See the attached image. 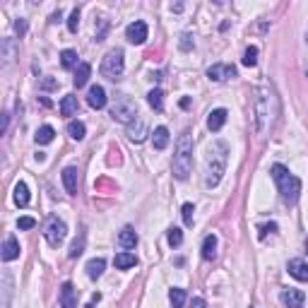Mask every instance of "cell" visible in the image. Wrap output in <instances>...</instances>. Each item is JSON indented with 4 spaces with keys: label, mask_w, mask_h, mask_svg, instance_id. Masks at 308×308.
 Here are the masks:
<instances>
[{
    "label": "cell",
    "mask_w": 308,
    "mask_h": 308,
    "mask_svg": "<svg viewBox=\"0 0 308 308\" xmlns=\"http://www.w3.org/2000/svg\"><path fill=\"white\" fill-rule=\"evenodd\" d=\"M227 161H229V145L224 140H217L207 149V159H205V186L215 188L219 186L222 176L227 171Z\"/></svg>",
    "instance_id": "1"
},
{
    "label": "cell",
    "mask_w": 308,
    "mask_h": 308,
    "mask_svg": "<svg viewBox=\"0 0 308 308\" xmlns=\"http://www.w3.org/2000/svg\"><path fill=\"white\" fill-rule=\"evenodd\" d=\"M275 111H277V99L270 87H260L255 92V133L263 135L268 133L270 123L275 118Z\"/></svg>",
    "instance_id": "2"
},
{
    "label": "cell",
    "mask_w": 308,
    "mask_h": 308,
    "mask_svg": "<svg viewBox=\"0 0 308 308\" xmlns=\"http://www.w3.org/2000/svg\"><path fill=\"white\" fill-rule=\"evenodd\" d=\"M171 169H174V176L178 181H186L190 176V169H193V140H190L188 133H183L178 137V142H176Z\"/></svg>",
    "instance_id": "3"
},
{
    "label": "cell",
    "mask_w": 308,
    "mask_h": 308,
    "mask_svg": "<svg viewBox=\"0 0 308 308\" xmlns=\"http://www.w3.org/2000/svg\"><path fill=\"white\" fill-rule=\"evenodd\" d=\"M272 178H275V183L280 188L284 202L294 205V202L299 200V195H301V181H299L294 174H289V169L282 166V164H275V166H272Z\"/></svg>",
    "instance_id": "4"
},
{
    "label": "cell",
    "mask_w": 308,
    "mask_h": 308,
    "mask_svg": "<svg viewBox=\"0 0 308 308\" xmlns=\"http://www.w3.org/2000/svg\"><path fill=\"white\" fill-rule=\"evenodd\" d=\"M111 118L118 123H130L137 121L140 118V111H137V101L135 99H130V96H125V94H121V96H116V101H113V106H111Z\"/></svg>",
    "instance_id": "5"
},
{
    "label": "cell",
    "mask_w": 308,
    "mask_h": 308,
    "mask_svg": "<svg viewBox=\"0 0 308 308\" xmlns=\"http://www.w3.org/2000/svg\"><path fill=\"white\" fill-rule=\"evenodd\" d=\"M123 70H125V60H123V51L121 48H111L104 58H101V75L106 80L116 82L123 77Z\"/></svg>",
    "instance_id": "6"
},
{
    "label": "cell",
    "mask_w": 308,
    "mask_h": 308,
    "mask_svg": "<svg viewBox=\"0 0 308 308\" xmlns=\"http://www.w3.org/2000/svg\"><path fill=\"white\" fill-rule=\"evenodd\" d=\"M43 236H46L48 246L58 248L60 243L65 241V236H67L65 222H63V219H58V217H48V222H46V229H43Z\"/></svg>",
    "instance_id": "7"
},
{
    "label": "cell",
    "mask_w": 308,
    "mask_h": 308,
    "mask_svg": "<svg viewBox=\"0 0 308 308\" xmlns=\"http://www.w3.org/2000/svg\"><path fill=\"white\" fill-rule=\"evenodd\" d=\"M147 34H149V29H147V24H145L142 19H135V22H130V24H128V29H125V39L130 41V43H135V46L145 43V41H147Z\"/></svg>",
    "instance_id": "8"
},
{
    "label": "cell",
    "mask_w": 308,
    "mask_h": 308,
    "mask_svg": "<svg viewBox=\"0 0 308 308\" xmlns=\"http://www.w3.org/2000/svg\"><path fill=\"white\" fill-rule=\"evenodd\" d=\"M207 77H210L212 82L231 80V77H236V67L227 65V63H215V65L207 67Z\"/></svg>",
    "instance_id": "9"
},
{
    "label": "cell",
    "mask_w": 308,
    "mask_h": 308,
    "mask_svg": "<svg viewBox=\"0 0 308 308\" xmlns=\"http://www.w3.org/2000/svg\"><path fill=\"white\" fill-rule=\"evenodd\" d=\"M304 301H306V294L301 289H284L282 292V304L287 308H304Z\"/></svg>",
    "instance_id": "10"
},
{
    "label": "cell",
    "mask_w": 308,
    "mask_h": 308,
    "mask_svg": "<svg viewBox=\"0 0 308 308\" xmlns=\"http://www.w3.org/2000/svg\"><path fill=\"white\" fill-rule=\"evenodd\" d=\"M60 308H77V292L70 282H63L60 287Z\"/></svg>",
    "instance_id": "11"
},
{
    "label": "cell",
    "mask_w": 308,
    "mask_h": 308,
    "mask_svg": "<svg viewBox=\"0 0 308 308\" xmlns=\"http://www.w3.org/2000/svg\"><path fill=\"white\" fill-rule=\"evenodd\" d=\"M87 104L92 108H104L106 106V89L101 87V84H94L92 89H89V94H87Z\"/></svg>",
    "instance_id": "12"
},
{
    "label": "cell",
    "mask_w": 308,
    "mask_h": 308,
    "mask_svg": "<svg viewBox=\"0 0 308 308\" xmlns=\"http://www.w3.org/2000/svg\"><path fill=\"white\" fill-rule=\"evenodd\" d=\"M287 270H289V275H292V277H296L299 282H308V263H304V260L294 258V260H289Z\"/></svg>",
    "instance_id": "13"
},
{
    "label": "cell",
    "mask_w": 308,
    "mask_h": 308,
    "mask_svg": "<svg viewBox=\"0 0 308 308\" xmlns=\"http://www.w3.org/2000/svg\"><path fill=\"white\" fill-rule=\"evenodd\" d=\"M2 260L5 263H10V260H14V258H19V241L14 239V236H7L5 239V243H2Z\"/></svg>",
    "instance_id": "14"
},
{
    "label": "cell",
    "mask_w": 308,
    "mask_h": 308,
    "mask_svg": "<svg viewBox=\"0 0 308 308\" xmlns=\"http://www.w3.org/2000/svg\"><path fill=\"white\" fill-rule=\"evenodd\" d=\"M77 169L75 166H67V169H63V186H65V190L70 193V195H77Z\"/></svg>",
    "instance_id": "15"
},
{
    "label": "cell",
    "mask_w": 308,
    "mask_h": 308,
    "mask_svg": "<svg viewBox=\"0 0 308 308\" xmlns=\"http://www.w3.org/2000/svg\"><path fill=\"white\" fill-rule=\"evenodd\" d=\"M145 135H147V123L142 121V118H137V121H133L128 125V137H130L133 142H142Z\"/></svg>",
    "instance_id": "16"
},
{
    "label": "cell",
    "mask_w": 308,
    "mask_h": 308,
    "mask_svg": "<svg viewBox=\"0 0 308 308\" xmlns=\"http://www.w3.org/2000/svg\"><path fill=\"white\" fill-rule=\"evenodd\" d=\"M227 108H215L212 113H210V118H207V128L212 130V133H217V130H222V125L227 123Z\"/></svg>",
    "instance_id": "17"
},
{
    "label": "cell",
    "mask_w": 308,
    "mask_h": 308,
    "mask_svg": "<svg viewBox=\"0 0 308 308\" xmlns=\"http://www.w3.org/2000/svg\"><path fill=\"white\" fill-rule=\"evenodd\" d=\"M75 113H77V96H75V94H65L63 101H60V116L70 118V116H75Z\"/></svg>",
    "instance_id": "18"
},
{
    "label": "cell",
    "mask_w": 308,
    "mask_h": 308,
    "mask_svg": "<svg viewBox=\"0 0 308 308\" xmlns=\"http://www.w3.org/2000/svg\"><path fill=\"white\" fill-rule=\"evenodd\" d=\"M89 75H92V65H89V63H80V65H77V70H75V77H72L75 87H77V89H80V87H84V84L89 82Z\"/></svg>",
    "instance_id": "19"
},
{
    "label": "cell",
    "mask_w": 308,
    "mask_h": 308,
    "mask_svg": "<svg viewBox=\"0 0 308 308\" xmlns=\"http://www.w3.org/2000/svg\"><path fill=\"white\" fill-rule=\"evenodd\" d=\"M113 265L118 270H130L137 265V258H135V253H128V251H123V253H118L116 258H113Z\"/></svg>",
    "instance_id": "20"
},
{
    "label": "cell",
    "mask_w": 308,
    "mask_h": 308,
    "mask_svg": "<svg viewBox=\"0 0 308 308\" xmlns=\"http://www.w3.org/2000/svg\"><path fill=\"white\" fill-rule=\"evenodd\" d=\"M104 268H106V260H104V258H92V260L87 263V275H89V280H99V277L104 275Z\"/></svg>",
    "instance_id": "21"
},
{
    "label": "cell",
    "mask_w": 308,
    "mask_h": 308,
    "mask_svg": "<svg viewBox=\"0 0 308 308\" xmlns=\"http://www.w3.org/2000/svg\"><path fill=\"white\" fill-rule=\"evenodd\" d=\"M118 243L123 248H135L137 246V234H135L133 227H123L121 234H118Z\"/></svg>",
    "instance_id": "22"
},
{
    "label": "cell",
    "mask_w": 308,
    "mask_h": 308,
    "mask_svg": "<svg viewBox=\"0 0 308 308\" xmlns=\"http://www.w3.org/2000/svg\"><path fill=\"white\" fill-rule=\"evenodd\" d=\"M152 145H154V149H166V145H169V130L164 125H159L152 133Z\"/></svg>",
    "instance_id": "23"
},
{
    "label": "cell",
    "mask_w": 308,
    "mask_h": 308,
    "mask_svg": "<svg viewBox=\"0 0 308 308\" xmlns=\"http://www.w3.org/2000/svg\"><path fill=\"white\" fill-rule=\"evenodd\" d=\"M53 137H55V130L51 125H41L39 130H36V135H34L36 145H48V142H53Z\"/></svg>",
    "instance_id": "24"
},
{
    "label": "cell",
    "mask_w": 308,
    "mask_h": 308,
    "mask_svg": "<svg viewBox=\"0 0 308 308\" xmlns=\"http://www.w3.org/2000/svg\"><path fill=\"white\" fill-rule=\"evenodd\" d=\"M215 255H217V236L210 234L205 239V243H202V258L205 260H215Z\"/></svg>",
    "instance_id": "25"
},
{
    "label": "cell",
    "mask_w": 308,
    "mask_h": 308,
    "mask_svg": "<svg viewBox=\"0 0 308 308\" xmlns=\"http://www.w3.org/2000/svg\"><path fill=\"white\" fill-rule=\"evenodd\" d=\"M14 202L19 205V207H27L29 205V188H27V183H17L14 186Z\"/></svg>",
    "instance_id": "26"
},
{
    "label": "cell",
    "mask_w": 308,
    "mask_h": 308,
    "mask_svg": "<svg viewBox=\"0 0 308 308\" xmlns=\"http://www.w3.org/2000/svg\"><path fill=\"white\" fill-rule=\"evenodd\" d=\"M84 133H87V128H84V123L82 121L67 123V135H70L72 140H84Z\"/></svg>",
    "instance_id": "27"
},
{
    "label": "cell",
    "mask_w": 308,
    "mask_h": 308,
    "mask_svg": "<svg viewBox=\"0 0 308 308\" xmlns=\"http://www.w3.org/2000/svg\"><path fill=\"white\" fill-rule=\"evenodd\" d=\"M77 58H80V55H77V51H72V48H65V51L60 53V63H63V67H65V70H70V67L77 65Z\"/></svg>",
    "instance_id": "28"
},
{
    "label": "cell",
    "mask_w": 308,
    "mask_h": 308,
    "mask_svg": "<svg viewBox=\"0 0 308 308\" xmlns=\"http://www.w3.org/2000/svg\"><path fill=\"white\" fill-rule=\"evenodd\" d=\"M147 104L154 111H161V106H164V92L161 89H152V92L147 94Z\"/></svg>",
    "instance_id": "29"
},
{
    "label": "cell",
    "mask_w": 308,
    "mask_h": 308,
    "mask_svg": "<svg viewBox=\"0 0 308 308\" xmlns=\"http://www.w3.org/2000/svg\"><path fill=\"white\" fill-rule=\"evenodd\" d=\"M2 289H5L2 308H10V294H12V275H10V272H2Z\"/></svg>",
    "instance_id": "30"
},
{
    "label": "cell",
    "mask_w": 308,
    "mask_h": 308,
    "mask_svg": "<svg viewBox=\"0 0 308 308\" xmlns=\"http://www.w3.org/2000/svg\"><path fill=\"white\" fill-rule=\"evenodd\" d=\"M169 299H171V306L174 308H183V304H186V292H183V289H171V292H169Z\"/></svg>",
    "instance_id": "31"
},
{
    "label": "cell",
    "mask_w": 308,
    "mask_h": 308,
    "mask_svg": "<svg viewBox=\"0 0 308 308\" xmlns=\"http://www.w3.org/2000/svg\"><path fill=\"white\" fill-rule=\"evenodd\" d=\"M82 251H84V234H80V239H75L72 241V246H70V251H67V255L75 260V258H80Z\"/></svg>",
    "instance_id": "32"
},
{
    "label": "cell",
    "mask_w": 308,
    "mask_h": 308,
    "mask_svg": "<svg viewBox=\"0 0 308 308\" xmlns=\"http://www.w3.org/2000/svg\"><path fill=\"white\" fill-rule=\"evenodd\" d=\"M243 65L246 67L258 65V48H255V46H248V48H246V53H243Z\"/></svg>",
    "instance_id": "33"
},
{
    "label": "cell",
    "mask_w": 308,
    "mask_h": 308,
    "mask_svg": "<svg viewBox=\"0 0 308 308\" xmlns=\"http://www.w3.org/2000/svg\"><path fill=\"white\" fill-rule=\"evenodd\" d=\"M166 239H169V246H181V243H183V231H181V229L178 227H171L169 229V236H166Z\"/></svg>",
    "instance_id": "34"
},
{
    "label": "cell",
    "mask_w": 308,
    "mask_h": 308,
    "mask_svg": "<svg viewBox=\"0 0 308 308\" xmlns=\"http://www.w3.org/2000/svg\"><path fill=\"white\" fill-rule=\"evenodd\" d=\"M2 58H5V65L7 63H12V55H14V48H12V41L10 39H2Z\"/></svg>",
    "instance_id": "35"
},
{
    "label": "cell",
    "mask_w": 308,
    "mask_h": 308,
    "mask_svg": "<svg viewBox=\"0 0 308 308\" xmlns=\"http://www.w3.org/2000/svg\"><path fill=\"white\" fill-rule=\"evenodd\" d=\"M193 212H195V207H193L190 202H186L183 210H181V215H183V224H186V227H193Z\"/></svg>",
    "instance_id": "36"
},
{
    "label": "cell",
    "mask_w": 308,
    "mask_h": 308,
    "mask_svg": "<svg viewBox=\"0 0 308 308\" xmlns=\"http://www.w3.org/2000/svg\"><path fill=\"white\" fill-rule=\"evenodd\" d=\"M67 29H70L72 34H75V31L80 29V10H77V7H75V10L70 12V19H67Z\"/></svg>",
    "instance_id": "37"
},
{
    "label": "cell",
    "mask_w": 308,
    "mask_h": 308,
    "mask_svg": "<svg viewBox=\"0 0 308 308\" xmlns=\"http://www.w3.org/2000/svg\"><path fill=\"white\" fill-rule=\"evenodd\" d=\"M17 227L19 229H34L36 227V219H34V217H19V219H17Z\"/></svg>",
    "instance_id": "38"
},
{
    "label": "cell",
    "mask_w": 308,
    "mask_h": 308,
    "mask_svg": "<svg viewBox=\"0 0 308 308\" xmlns=\"http://www.w3.org/2000/svg\"><path fill=\"white\" fill-rule=\"evenodd\" d=\"M178 46H181L183 51H193L195 41H193V36H190V34H183V36H181V41H178Z\"/></svg>",
    "instance_id": "39"
},
{
    "label": "cell",
    "mask_w": 308,
    "mask_h": 308,
    "mask_svg": "<svg viewBox=\"0 0 308 308\" xmlns=\"http://www.w3.org/2000/svg\"><path fill=\"white\" fill-rule=\"evenodd\" d=\"M14 31H17L19 36H24V34H27V19H17V22H14Z\"/></svg>",
    "instance_id": "40"
},
{
    "label": "cell",
    "mask_w": 308,
    "mask_h": 308,
    "mask_svg": "<svg viewBox=\"0 0 308 308\" xmlns=\"http://www.w3.org/2000/svg\"><path fill=\"white\" fill-rule=\"evenodd\" d=\"M275 234V231H277V224H275V222H270V224H265V227L260 229V236H265V234Z\"/></svg>",
    "instance_id": "41"
},
{
    "label": "cell",
    "mask_w": 308,
    "mask_h": 308,
    "mask_svg": "<svg viewBox=\"0 0 308 308\" xmlns=\"http://www.w3.org/2000/svg\"><path fill=\"white\" fill-rule=\"evenodd\" d=\"M190 308H207V301L198 296V299H193V301H190Z\"/></svg>",
    "instance_id": "42"
},
{
    "label": "cell",
    "mask_w": 308,
    "mask_h": 308,
    "mask_svg": "<svg viewBox=\"0 0 308 308\" xmlns=\"http://www.w3.org/2000/svg\"><path fill=\"white\" fill-rule=\"evenodd\" d=\"M39 87H41V89H55V87H58V82H55V80H43Z\"/></svg>",
    "instance_id": "43"
},
{
    "label": "cell",
    "mask_w": 308,
    "mask_h": 308,
    "mask_svg": "<svg viewBox=\"0 0 308 308\" xmlns=\"http://www.w3.org/2000/svg\"><path fill=\"white\" fill-rule=\"evenodd\" d=\"M84 308H96V304H94V301H92V304H87V306H84Z\"/></svg>",
    "instance_id": "44"
},
{
    "label": "cell",
    "mask_w": 308,
    "mask_h": 308,
    "mask_svg": "<svg viewBox=\"0 0 308 308\" xmlns=\"http://www.w3.org/2000/svg\"><path fill=\"white\" fill-rule=\"evenodd\" d=\"M306 251H308V239H306Z\"/></svg>",
    "instance_id": "45"
},
{
    "label": "cell",
    "mask_w": 308,
    "mask_h": 308,
    "mask_svg": "<svg viewBox=\"0 0 308 308\" xmlns=\"http://www.w3.org/2000/svg\"><path fill=\"white\" fill-rule=\"evenodd\" d=\"M306 39H308V34H306Z\"/></svg>",
    "instance_id": "46"
}]
</instances>
